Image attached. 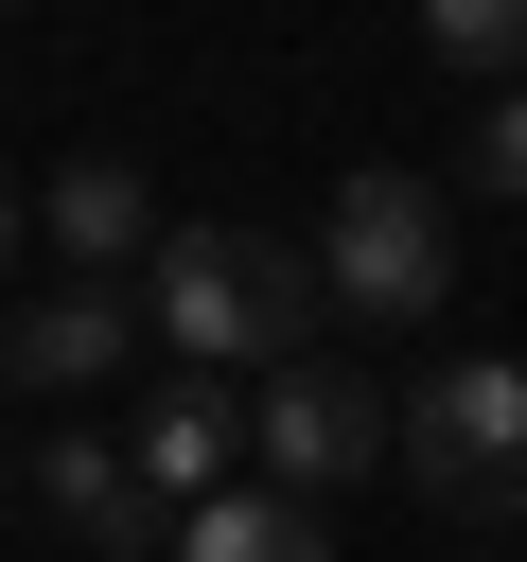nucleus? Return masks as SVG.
I'll list each match as a JSON object with an SVG mask.
<instances>
[{
	"label": "nucleus",
	"instance_id": "obj_1",
	"mask_svg": "<svg viewBox=\"0 0 527 562\" xmlns=\"http://www.w3.org/2000/svg\"><path fill=\"white\" fill-rule=\"evenodd\" d=\"M316 316H334V281H316V246H281V228H176L158 263H141V334H176V369H299L316 351Z\"/></svg>",
	"mask_w": 527,
	"mask_h": 562
},
{
	"label": "nucleus",
	"instance_id": "obj_2",
	"mask_svg": "<svg viewBox=\"0 0 527 562\" xmlns=\"http://www.w3.org/2000/svg\"><path fill=\"white\" fill-rule=\"evenodd\" d=\"M404 492L457 527H527V351H457L404 404Z\"/></svg>",
	"mask_w": 527,
	"mask_h": 562
},
{
	"label": "nucleus",
	"instance_id": "obj_3",
	"mask_svg": "<svg viewBox=\"0 0 527 562\" xmlns=\"http://www.w3.org/2000/svg\"><path fill=\"white\" fill-rule=\"evenodd\" d=\"M316 281H334L351 316H439V299H457V193L369 158V176L334 193V228H316Z\"/></svg>",
	"mask_w": 527,
	"mask_h": 562
},
{
	"label": "nucleus",
	"instance_id": "obj_4",
	"mask_svg": "<svg viewBox=\"0 0 527 562\" xmlns=\"http://www.w3.org/2000/svg\"><path fill=\"white\" fill-rule=\"evenodd\" d=\"M246 457H264V492H334V474H369V457H404V404L369 386V369H334V351H299L281 386H246Z\"/></svg>",
	"mask_w": 527,
	"mask_h": 562
},
{
	"label": "nucleus",
	"instance_id": "obj_5",
	"mask_svg": "<svg viewBox=\"0 0 527 562\" xmlns=\"http://www.w3.org/2000/svg\"><path fill=\"white\" fill-rule=\"evenodd\" d=\"M35 509H53L88 562H158V544H176V509L141 492V457H123V439H88V422H53V439H35Z\"/></svg>",
	"mask_w": 527,
	"mask_h": 562
},
{
	"label": "nucleus",
	"instance_id": "obj_6",
	"mask_svg": "<svg viewBox=\"0 0 527 562\" xmlns=\"http://www.w3.org/2000/svg\"><path fill=\"white\" fill-rule=\"evenodd\" d=\"M123 457H141V492H158V509L246 492V386H228V369H176V386L141 404V439H123Z\"/></svg>",
	"mask_w": 527,
	"mask_h": 562
},
{
	"label": "nucleus",
	"instance_id": "obj_7",
	"mask_svg": "<svg viewBox=\"0 0 527 562\" xmlns=\"http://www.w3.org/2000/svg\"><path fill=\"white\" fill-rule=\"evenodd\" d=\"M123 351H141V299H123V281H35V299L0 316V369H18V386H53V404H70V386H105Z\"/></svg>",
	"mask_w": 527,
	"mask_h": 562
},
{
	"label": "nucleus",
	"instance_id": "obj_8",
	"mask_svg": "<svg viewBox=\"0 0 527 562\" xmlns=\"http://www.w3.org/2000/svg\"><path fill=\"white\" fill-rule=\"evenodd\" d=\"M35 228H53V263H70V281H123V263H158V246H176V228H158V193H141L123 158H70V176L35 193Z\"/></svg>",
	"mask_w": 527,
	"mask_h": 562
},
{
	"label": "nucleus",
	"instance_id": "obj_9",
	"mask_svg": "<svg viewBox=\"0 0 527 562\" xmlns=\"http://www.w3.org/2000/svg\"><path fill=\"white\" fill-rule=\"evenodd\" d=\"M158 562H334V527H316L299 492H264V474H246V492L176 509V544H158Z\"/></svg>",
	"mask_w": 527,
	"mask_h": 562
},
{
	"label": "nucleus",
	"instance_id": "obj_10",
	"mask_svg": "<svg viewBox=\"0 0 527 562\" xmlns=\"http://www.w3.org/2000/svg\"><path fill=\"white\" fill-rule=\"evenodd\" d=\"M422 53H439V70H474V88H527V0H439V18H422Z\"/></svg>",
	"mask_w": 527,
	"mask_h": 562
},
{
	"label": "nucleus",
	"instance_id": "obj_11",
	"mask_svg": "<svg viewBox=\"0 0 527 562\" xmlns=\"http://www.w3.org/2000/svg\"><path fill=\"white\" fill-rule=\"evenodd\" d=\"M457 193H527V88H492V105H474V140H457Z\"/></svg>",
	"mask_w": 527,
	"mask_h": 562
},
{
	"label": "nucleus",
	"instance_id": "obj_12",
	"mask_svg": "<svg viewBox=\"0 0 527 562\" xmlns=\"http://www.w3.org/2000/svg\"><path fill=\"white\" fill-rule=\"evenodd\" d=\"M0 263H18V176H0Z\"/></svg>",
	"mask_w": 527,
	"mask_h": 562
}]
</instances>
